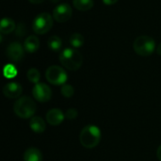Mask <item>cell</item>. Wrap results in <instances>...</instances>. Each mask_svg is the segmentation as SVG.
I'll use <instances>...</instances> for the list:
<instances>
[{"mask_svg":"<svg viewBox=\"0 0 161 161\" xmlns=\"http://www.w3.org/2000/svg\"><path fill=\"white\" fill-rule=\"evenodd\" d=\"M79 141L81 145L87 149H92L96 147L101 141L100 128L92 125L85 126L80 132Z\"/></svg>","mask_w":161,"mask_h":161,"instance_id":"1","label":"cell"},{"mask_svg":"<svg viewBox=\"0 0 161 161\" xmlns=\"http://www.w3.org/2000/svg\"><path fill=\"white\" fill-rule=\"evenodd\" d=\"M59 61L66 69L70 71H76L83 63V57L81 53L75 48H66L60 53Z\"/></svg>","mask_w":161,"mask_h":161,"instance_id":"2","label":"cell"},{"mask_svg":"<svg viewBox=\"0 0 161 161\" xmlns=\"http://www.w3.org/2000/svg\"><path fill=\"white\" fill-rule=\"evenodd\" d=\"M36 103L28 96L20 97L13 106L14 113L21 119H31L36 112Z\"/></svg>","mask_w":161,"mask_h":161,"instance_id":"3","label":"cell"},{"mask_svg":"<svg viewBox=\"0 0 161 161\" xmlns=\"http://www.w3.org/2000/svg\"><path fill=\"white\" fill-rule=\"evenodd\" d=\"M134 51L142 57H148L152 55L156 49V42L153 38L149 36H140L138 37L133 43Z\"/></svg>","mask_w":161,"mask_h":161,"instance_id":"4","label":"cell"},{"mask_svg":"<svg viewBox=\"0 0 161 161\" xmlns=\"http://www.w3.org/2000/svg\"><path fill=\"white\" fill-rule=\"evenodd\" d=\"M53 26V17L48 12H42L36 16L32 23V29L38 35L47 33Z\"/></svg>","mask_w":161,"mask_h":161,"instance_id":"5","label":"cell"},{"mask_svg":"<svg viewBox=\"0 0 161 161\" xmlns=\"http://www.w3.org/2000/svg\"><path fill=\"white\" fill-rule=\"evenodd\" d=\"M45 77L47 81L51 84L56 85V86H58V85L62 86L67 81L68 75L63 68H61L60 66L53 65L47 68L45 72Z\"/></svg>","mask_w":161,"mask_h":161,"instance_id":"6","label":"cell"},{"mask_svg":"<svg viewBox=\"0 0 161 161\" xmlns=\"http://www.w3.org/2000/svg\"><path fill=\"white\" fill-rule=\"evenodd\" d=\"M32 94L35 100L39 101L40 103H45L48 102L52 97V91L49 86H47L44 83H38L35 84Z\"/></svg>","mask_w":161,"mask_h":161,"instance_id":"7","label":"cell"},{"mask_svg":"<svg viewBox=\"0 0 161 161\" xmlns=\"http://www.w3.org/2000/svg\"><path fill=\"white\" fill-rule=\"evenodd\" d=\"M73 9L68 4H59L53 10V18L58 23H65L72 17Z\"/></svg>","mask_w":161,"mask_h":161,"instance_id":"8","label":"cell"},{"mask_svg":"<svg viewBox=\"0 0 161 161\" xmlns=\"http://www.w3.org/2000/svg\"><path fill=\"white\" fill-rule=\"evenodd\" d=\"M24 54H25V48L18 42H11L7 48L8 58L14 62L20 61L24 58Z\"/></svg>","mask_w":161,"mask_h":161,"instance_id":"9","label":"cell"},{"mask_svg":"<svg viewBox=\"0 0 161 161\" xmlns=\"http://www.w3.org/2000/svg\"><path fill=\"white\" fill-rule=\"evenodd\" d=\"M23 92L22 86L17 82H9L6 84L3 88V93L6 97L9 99L18 98Z\"/></svg>","mask_w":161,"mask_h":161,"instance_id":"10","label":"cell"},{"mask_svg":"<svg viewBox=\"0 0 161 161\" xmlns=\"http://www.w3.org/2000/svg\"><path fill=\"white\" fill-rule=\"evenodd\" d=\"M65 115L59 108H52L46 113V121L51 125H59L64 121Z\"/></svg>","mask_w":161,"mask_h":161,"instance_id":"11","label":"cell"},{"mask_svg":"<svg viewBox=\"0 0 161 161\" xmlns=\"http://www.w3.org/2000/svg\"><path fill=\"white\" fill-rule=\"evenodd\" d=\"M29 127L35 133H42L46 129L45 122L40 116H33L29 122Z\"/></svg>","mask_w":161,"mask_h":161,"instance_id":"12","label":"cell"},{"mask_svg":"<svg viewBox=\"0 0 161 161\" xmlns=\"http://www.w3.org/2000/svg\"><path fill=\"white\" fill-rule=\"evenodd\" d=\"M39 47H40V40L38 39V37L31 35L25 40L24 48L26 52L34 53L39 49Z\"/></svg>","mask_w":161,"mask_h":161,"instance_id":"13","label":"cell"},{"mask_svg":"<svg viewBox=\"0 0 161 161\" xmlns=\"http://www.w3.org/2000/svg\"><path fill=\"white\" fill-rule=\"evenodd\" d=\"M23 158L24 161H42V155L39 149L30 147L25 152Z\"/></svg>","mask_w":161,"mask_h":161,"instance_id":"14","label":"cell"},{"mask_svg":"<svg viewBox=\"0 0 161 161\" xmlns=\"http://www.w3.org/2000/svg\"><path fill=\"white\" fill-rule=\"evenodd\" d=\"M16 27L14 21L10 18H3L0 23V32L2 34H9Z\"/></svg>","mask_w":161,"mask_h":161,"instance_id":"15","label":"cell"},{"mask_svg":"<svg viewBox=\"0 0 161 161\" xmlns=\"http://www.w3.org/2000/svg\"><path fill=\"white\" fill-rule=\"evenodd\" d=\"M74 7L81 11H87L92 8L94 2L93 0H73Z\"/></svg>","mask_w":161,"mask_h":161,"instance_id":"16","label":"cell"},{"mask_svg":"<svg viewBox=\"0 0 161 161\" xmlns=\"http://www.w3.org/2000/svg\"><path fill=\"white\" fill-rule=\"evenodd\" d=\"M47 44H48V47L50 50L58 52L60 50V48L62 46V41L58 36H52L48 39Z\"/></svg>","mask_w":161,"mask_h":161,"instance_id":"17","label":"cell"},{"mask_svg":"<svg viewBox=\"0 0 161 161\" xmlns=\"http://www.w3.org/2000/svg\"><path fill=\"white\" fill-rule=\"evenodd\" d=\"M69 42H70V44L74 48H78V47H81L84 44V37L80 33H74L70 37Z\"/></svg>","mask_w":161,"mask_h":161,"instance_id":"18","label":"cell"},{"mask_svg":"<svg viewBox=\"0 0 161 161\" xmlns=\"http://www.w3.org/2000/svg\"><path fill=\"white\" fill-rule=\"evenodd\" d=\"M26 76H27V79L34 83V84H38L39 83V80L41 78V75H40V72L36 69V68H31L27 71V74H26Z\"/></svg>","mask_w":161,"mask_h":161,"instance_id":"19","label":"cell"},{"mask_svg":"<svg viewBox=\"0 0 161 161\" xmlns=\"http://www.w3.org/2000/svg\"><path fill=\"white\" fill-rule=\"evenodd\" d=\"M3 75L7 78H13L17 75V69L13 64H7L3 69Z\"/></svg>","mask_w":161,"mask_h":161,"instance_id":"20","label":"cell"},{"mask_svg":"<svg viewBox=\"0 0 161 161\" xmlns=\"http://www.w3.org/2000/svg\"><path fill=\"white\" fill-rule=\"evenodd\" d=\"M60 92H61V94L66 97V98H70L74 95L75 93V89L73 88L72 85L70 84H64L61 86L60 88Z\"/></svg>","mask_w":161,"mask_h":161,"instance_id":"21","label":"cell"},{"mask_svg":"<svg viewBox=\"0 0 161 161\" xmlns=\"http://www.w3.org/2000/svg\"><path fill=\"white\" fill-rule=\"evenodd\" d=\"M77 115H78L77 110L75 109V108H69V109L66 111V113H65V117H66L68 120H74V119H75V118L77 117Z\"/></svg>","mask_w":161,"mask_h":161,"instance_id":"22","label":"cell"},{"mask_svg":"<svg viewBox=\"0 0 161 161\" xmlns=\"http://www.w3.org/2000/svg\"><path fill=\"white\" fill-rule=\"evenodd\" d=\"M119 0H103V3L105 5H108V6H111V5H114L118 2Z\"/></svg>","mask_w":161,"mask_h":161,"instance_id":"23","label":"cell"},{"mask_svg":"<svg viewBox=\"0 0 161 161\" xmlns=\"http://www.w3.org/2000/svg\"><path fill=\"white\" fill-rule=\"evenodd\" d=\"M30 3H32V4H34V5H37V4H41V3H42L44 0H28Z\"/></svg>","mask_w":161,"mask_h":161,"instance_id":"24","label":"cell"},{"mask_svg":"<svg viewBox=\"0 0 161 161\" xmlns=\"http://www.w3.org/2000/svg\"><path fill=\"white\" fill-rule=\"evenodd\" d=\"M157 157L161 161V145L158 148V151H157Z\"/></svg>","mask_w":161,"mask_h":161,"instance_id":"25","label":"cell"},{"mask_svg":"<svg viewBox=\"0 0 161 161\" xmlns=\"http://www.w3.org/2000/svg\"><path fill=\"white\" fill-rule=\"evenodd\" d=\"M157 53L161 56V42L158 44V48H157Z\"/></svg>","mask_w":161,"mask_h":161,"instance_id":"26","label":"cell"}]
</instances>
